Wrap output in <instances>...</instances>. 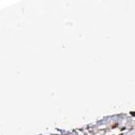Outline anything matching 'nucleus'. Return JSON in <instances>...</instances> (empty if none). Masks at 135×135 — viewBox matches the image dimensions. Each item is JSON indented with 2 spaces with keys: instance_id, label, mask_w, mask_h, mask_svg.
Listing matches in <instances>:
<instances>
[{
  "instance_id": "obj_1",
  "label": "nucleus",
  "mask_w": 135,
  "mask_h": 135,
  "mask_svg": "<svg viewBox=\"0 0 135 135\" xmlns=\"http://www.w3.org/2000/svg\"><path fill=\"white\" fill-rule=\"evenodd\" d=\"M132 115H135V113H132Z\"/></svg>"
}]
</instances>
